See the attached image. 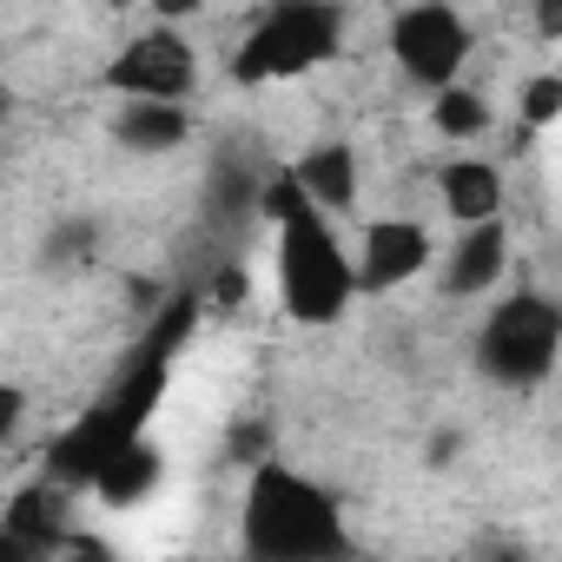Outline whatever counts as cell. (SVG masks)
<instances>
[{"label":"cell","mask_w":562,"mask_h":562,"mask_svg":"<svg viewBox=\"0 0 562 562\" xmlns=\"http://www.w3.org/2000/svg\"><path fill=\"white\" fill-rule=\"evenodd\" d=\"M258 212L278 232V299L285 318L299 325H338L358 299V258L345 251V238L331 232V218L299 192L292 172H271L258 192Z\"/></svg>","instance_id":"cell-1"},{"label":"cell","mask_w":562,"mask_h":562,"mask_svg":"<svg viewBox=\"0 0 562 562\" xmlns=\"http://www.w3.org/2000/svg\"><path fill=\"white\" fill-rule=\"evenodd\" d=\"M179 338H186V312H172L166 331H153V338L139 345V358L113 378V391L93 397L87 417L67 424V430L47 443V476H54L60 490H93L113 457H126L133 443H146V417H153V404H159V391H166V364H172V345H179Z\"/></svg>","instance_id":"cell-2"},{"label":"cell","mask_w":562,"mask_h":562,"mask_svg":"<svg viewBox=\"0 0 562 562\" xmlns=\"http://www.w3.org/2000/svg\"><path fill=\"white\" fill-rule=\"evenodd\" d=\"M238 562H358V542L331 490L285 463H265L238 503Z\"/></svg>","instance_id":"cell-3"},{"label":"cell","mask_w":562,"mask_h":562,"mask_svg":"<svg viewBox=\"0 0 562 562\" xmlns=\"http://www.w3.org/2000/svg\"><path fill=\"white\" fill-rule=\"evenodd\" d=\"M345 47V8L331 0H285L251 21L245 47L232 54V80L238 87H271V80H299L312 67H325Z\"/></svg>","instance_id":"cell-4"},{"label":"cell","mask_w":562,"mask_h":562,"mask_svg":"<svg viewBox=\"0 0 562 562\" xmlns=\"http://www.w3.org/2000/svg\"><path fill=\"white\" fill-rule=\"evenodd\" d=\"M562 358V305L549 292H509L476 331V371L496 391H536Z\"/></svg>","instance_id":"cell-5"},{"label":"cell","mask_w":562,"mask_h":562,"mask_svg":"<svg viewBox=\"0 0 562 562\" xmlns=\"http://www.w3.org/2000/svg\"><path fill=\"white\" fill-rule=\"evenodd\" d=\"M100 87L120 93L126 106H186L199 87V54L179 27H146L139 41H126L106 60Z\"/></svg>","instance_id":"cell-6"},{"label":"cell","mask_w":562,"mask_h":562,"mask_svg":"<svg viewBox=\"0 0 562 562\" xmlns=\"http://www.w3.org/2000/svg\"><path fill=\"white\" fill-rule=\"evenodd\" d=\"M391 60L411 87L424 93H450L463 60H470V21L443 0H417V8L391 14Z\"/></svg>","instance_id":"cell-7"},{"label":"cell","mask_w":562,"mask_h":562,"mask_svg":"<svg viewBox=\"0 0 562 562\" xmlns=\"http://www.w3.org/2000/svg\"><path fill=\"white\" fill-rule=\"evenodd\" d=\"M351 258H358V292H397L437 258V245L417 218H371Z\"/></svg>","instance_id":"cell-8"},{"label":"cell","mask_w":562,"mask_h":562,"mask_svg":"<svg viewBox=\"0 0 562 562\" xmlns=\"http://www.w3.org/2000/svg\"><path fill=\"white\" fill-rule=\"evenodd\" d=\"M503 271H509V232H503V218L470 225V232H457V245L443 258V292L450 299H476V292L496 285Z\"/></svg>","instance_id":"cell-9"},{"label":"cell","mask_w":562,"mask_h":562,"mask_svg":"<svg viewBox=\"0 0 562 562\" xmlns=\"http://www.w3.org/2000/svg\"><path fill=\"white\" fill-rule=\"evenodd\" d=\"M285 172L299 179V192H305L318 212H351V205H358V153H351L345 139H318V146H305Z\"/></svg>","instance_id":"cell-10"},{"label":"cell","mask_w":562,"mask_h":562,"mask_svg":"<svg viewBox=\"0 0 562 562\" xmlns=\"http://www.w3.org/2000/svg\"><path fill=\"white\" fill-rule=\"evenodd\" d=\"M437 199L457 218V232L503 218V172L490 159H443L437 166Z\"/></svg>","instance_id":"cell-11"},{"label":"cell","mask_w":562,"mask_h":562,"mask_svg":"<svg viewBox=\"0 0 562 562\" xmlns=\"http://www.w3.org/2000/svg\"><path fill=\"white\" fill-rule=\"evenodd\" d=\"M166 490V450L146 437V443H133L126 457H113L106 463V476L93 483V496L113 509V516H133V509H146L153 496Z\"/></svg>","instance_id":"cell-12"},{"label":"cell","mask_w":562,"mask_h":562,"mask_svg":"<svg viewBox=\"0 0 562 562\" xmlns=\"http://www.w3.org/2000/svg\"><path fill=\"white\" fill-rule=\"evenodd\" d=\"M192 139V113L186 106H120L113 113V146L139 153V159H166Z\"/></svg>","instance_id":"cell-13"},{"label":"cell","mask_w":562,"mask_h":562,"mask_svg":"<svg viewBox=\"0 0 562 562\" xmlns=\"http://www.w3.org/2000/svg\"><path fill=\"white\" fill-rule=\"evenodd\" d=\"M430 120H437V133H443V139H483L496 113H490V100H483V93H470V87H450V93H437Z\"/></svg>","instance_id":"cell-14"},{"label":"cell","mask_w":562,"mask_h":562,"mask_svg":"<svg viewBox=\"0 0 562 562\" xmlns=\"http://www.w3.org/2000/svg\"><path fill=\"white\" fill-rule=\"evenodd\" d=\"M522 120H529V133L562 126V74H536V80L522 87Z\"/></svg>","instance_id":"cell-15"},{"label":"cell","mask_w":562,"mask_h":562,"mask_svg":"<svg viewBox=\"0 0 562 562\" xmlns=\"http://www.w3.org/2000/svg\"><path fill=\"white\" fill-rule=\"evenodd\" d=\"M54 562H120V549H113L100 529H74V536L54 549Z\"/></svg>","instance_id":"cell-16"},{"label":"cell","mask_w":562,"mask_h":562,"mask_svg":"<svg viewBox=\"0 0 562 562\" xmlns=\"http://www.w3.org/2000/svg\"><path fill=\"white\" fill-rule=\"evenodd\" d=\"M470 562H529V549H522L509 529H483L476 549H470Z\"/></svg>","instance_id":"cell-17"},{"label":"cell","mask_w":562,"mask_h":562,"mask_svg":"<svg viewBox=\"0 0 562 562\" xmlns=\"http://www.w3.org/2000/svg\"><path fill=\"white\" fill-rule=\"evenodd\" d=\"M21 417H27V391L8 384L0 391V437H21Z\"/></svg>","instance_id":"cell-18"},{"label":"cell","mask_w":562,"mask_h":562,"mask_svg":"<svg viewBox=\"0 0 562 562\" xmlns=\"http://www.w3.org/2000/svg\"><path fill=\"white\" fill-rule=\"evenodd\" d=\"M87 238H93V225H67V232H60V238H54L47 251H54V258H74V251H80Z\"/></svg>","instance_id":"cell-19"},{"label":"cell","mask_w":562,"mask_h":562,"mask_svg":"<svg viewBox=\"0 0 562 562\" xmlns=\"http://www.w3.org/2000/svg\"><path fill=\"white\" fill-rule=\"evenodd\" d=\"M450 457H457V437H450V430H437V437H430V463H450Z\"/></svg>","instance_id":"cell-20"},{"label":"cell","mask_w":562,"mask_h":562,"mask_svg":"<svg viewBox=\"0 0 562 562\" xmlns=\"http://www.w3.org/2000/svg\"><path fill=\"white\" fill-rule=\"evenodd\" d=\"M542 34H555V41H562V8H542Z\"/></svg>","instance_id":"cell-21"}]
</instances>
